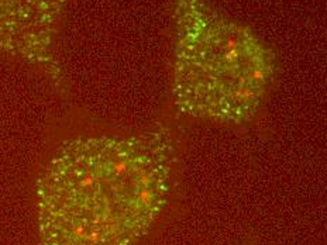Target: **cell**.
I'll use <instances>...</instances> for the list:
<instances>
[{"mask_svg":"<svg viewBox=\"0 0 327 245\" xmlns=\"http://www.w3.org/2000/svg\"><path fill=\"white\" fill-rule=\"evenodd\" d=\"M175 147L166 130L65 141L35 183L40 245H134L163 212Z\"/></svg>","mask_w":327,"mask_h":245,"instance_id":"6da1fadb","label":"cell"},{"mask_svg":"<svg viewBox=\"0 0 327 245\" xmlns=\"http://www.w3.org/2000/svg\"><path fill=\"white\" fill-rule=\"evenodd\" d=\"M271 81V64L251 37L213 17L200 1H180L172 99L182 115L245 123L257 115Z\"/></svg>","mask_w":327,"mask_h":245,"instance_id":"7a4b0ae2","label":"cell"}]
</instances>
